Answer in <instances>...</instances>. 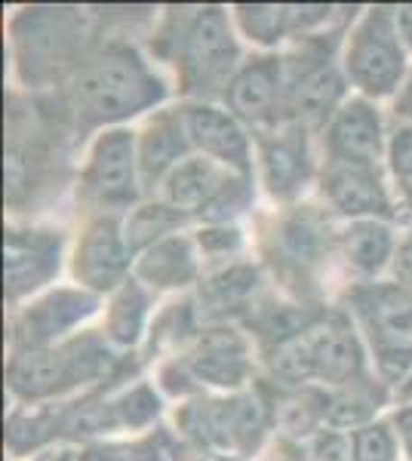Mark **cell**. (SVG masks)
<instances>
[{"label":"cell","instance_id":"1","mask_svg":"<svg viewBox=\"0 0 412 461\" xmlns=\"http://www.w3.org/2000/svg\"><path fill=\"white\" fill-rule=\"evenodd\" d=\"M71 99L80 121L99 126L151 108L163 99V86L133 50L108 47L80 65Z\"/></svg>","mask_w":412,"mask_h":461},{"label":"cell","instance_id":"2","mask_svg":"<svg viewBox=\"0 0 412 461\" xmlns=\"http://www.w3.org/2000/svg\"><path fill=\"white\" fill-rule=\"evenodd\" d=\"M172 59L182 71L185 89L191 93H213L228 86L237 62V43L228 32L222 10H197L188 22L176 28L172 37Z\"/></svg>","mask_w":412,"mask_h":461},{"label":"cell","instance_id":"3","mask_svg":"<svg viewBox=\"0 0 412 461\" xmlns=\"http://www.w3.org/2000/svg\"><path fill=\"white\" fill-rule=\"evenodd\" d=\"M274 373L287 382L326 378V382L351 384L363 373V354L354 332L335 320L320 330H305L298 339L280 345Z\"/></svg>","mask_w":412,"mask_h":461},{"label":"cell","instance_id":"4","mask_svg":"<svg viewBox=\"0 0 412 461\" xmlns=\"http://www.w3.org/2000/svg\"><path fill=\"white\" fill-rule=\"evenodd\" d=\"M111 366L108 348L96 339H80L59 351H22L10 363V388L19 397H50L89 378H99Z\"/></svg>","mask_w":412,"mask_h":461},{"label":"cell","instance_id":"5","mask_svg":"<svg viewBox=\"0 0 412 461\" xmlns=\"http://www.w3.org/2000/svg\"><path fill=\"white\" fill-rule=\"evenodd\" d=\"M344 68H348V77L370 95H388L400 84L403 50L394 25V13H366V19L357 25V32L348 41Z\"/></svg>","mask_w":412,"mask_h":461},{"label":"cell","instance_id":"6","mask_svg":"<svg viewBox=\"0 0 412 461\" xmlns=\"http://www.w3.org/2000/svg\"><path fill=\"white\" fill-rule=\"evenodd\" d=\"M167 200L179 212H206L209 219H228L250 203L246 182L222 176L213 160H185L167 178Z\"/></svg>","mask_w":412,"mask_h":461},{"label":"cell","instance_id":"7","mask_svg":"<svg viewBox=\"0 0 412 461\" xmlns=\"http://www.w3.org/2000/svg\"><path fill=\"white\" fill-rule=\"evenodd\" d=\"M84 194L99 206H121L136 197V167H133L130 132H105L96 142L84 176Z\"/></svg>","mask_w":412,"mask_h":461},{"label":"cell","instance_id":"8","mask_svg":"<svg viewBox=\"0 0 412 461\" xmlns=\"http://www.w3.org/2000/svg\"><path fill=\"white\" fill-rule=\"evenodd\" d=\"M62 237L52 230H10L6 234V295L10 302L43 286L59 271Z\"/></svg>","mask_w":412,"mask_h":461},{"label":"cell","instance_id":"9","mask_svg":"<svg viewBox=\"0 0 412 461\" xmlns=\"http://www.w3.org/2000/svg\"><path fill=\"white\" fill-rule=\"evenodd\" d=\"M283 95H287L283 65L277 59H256V62H250L246 68L234 74V80L224 89L228 108L250 123L271 121Z\"/></svg>","mask_w":412,"mask_h":461},{"label":"cell","instance_id":"10","mask_svg":"<svg viewBox=\"0 0 412 461\" xmlns=\"http://www.w3.org/2000/svg\"><path fill=\"white\" fill-rule=\"evenodd\" d=\"M326 148L335 163L376 167L381 154V123L376 108L366 102H348L329 123Z\"/></svg>","mask_w":412,"mask_h":461},{"label":"cell","instance_id":"11","mask_svg":"<svg viewBox=\"0 0 412 461\" xmlns=\"http://www.w3.org/2000/svg\"><path fill=\"white\" fill-rule=\"evenodd\" d=\"M93 308H96L93 295L62 289V293L50 295V299H43L41 304L28 308L25 314L19 317L16 345L25 348V351H41L47 341L62 336L65 330H71L74 323H80L84 317L93 314Z\"/></svg>","mask_w":412,"mask_h":461},{"label":"cell","instance_id":"12","mask_svg":"<svg viewBox=\"0 0 412 461\" xmlns=\"http://www.w3.org/2000/svg\"><path fill=\"white\" fill-rule=\"evenodd\" d=\"M324 191L339 212L348 215H391V200L376 167L363 163H329Z\"/></svg>","mask_w":412,"mask_h":461},{"label":"cell","instance_id":"13","mask_svg":"<svg viewBox=\"0 0 412 461\" xmlns=\"http://www.w3.org/2000/svg\"><path fill=\"white\" fill-rule=\"evenodd\" d=\"M185 132H188L191 145L204 148L206 154L219 158L222 163H231L237 169H246L250 160V148H246V136L237 126L231 114H224L219 108L209 105H191L182 114Z\"/></svg>","mask_w":412,"mask_h":461},{"label":"cell","instance_id":"14","mask_svg":"<svg viewBox=\"0 0 412 461\" xmlns=\"http://www.w3.org/2000/svg\"><path fill=\"white\" fill-rule=\"evenodd\" d=\"M78 277L93 289H111L121 284L126 271V243L117 234V225L111 219H102L89 225L78 247Z\"/></svg>","mask_w":412,"mask_h":461},{"label":"cell","instance_id":"15","mask_svg":"<svg viewBox=\"0 0 412 461\" xmlns=\"http://www.w3.org/2000/svg\"><path fill=\"white\" fill-rule=\"evenodd\" d=\"M354 302L376 339L388 345H407V339H412V289L370 286L357 293Z\"/></svg>","mask_w":412,"mask_h":461},{"label":"cell","instance_id":"16","mask_svg":"<svg viewBox=\"0 0 412 461\" xmlns=\"http://www.w3.org/2000/svg\"><path fill=\"white\" fill-rule=\"evenodd\" d=\"M342 95V77L335 68L324 59L305 65L289 77L283 105L289 108V114H296L298 121H324L326 114H333V105Z\"/></svg>","mask_w":412,"mask_h":461},{"label":"cell","instance_id":"17","mask_svg":"<svg viewBox=\"0 0 412 461\" xmlns=\"http://www.w3.org/2000/svg\"><path fill=\"white\" fill-rule=\"evenodd\" d=\"M191 373L204 378L209 384H222V388H234L250 373V360H246L243 339L231 330H213L200 339L197 351L188 360Z\"/></svg>","mask_w":412,"mask_h":461},{"label":"cell","instance_id":"18","mask_svg":"<svg viewBox=\"0 0 412 461\" xmlns=\"http://www.w3.org/2000/svg\"><path fill=\"white\" fill-rule=\"evenodd\" d=\"M261 160H265L268 188L274 194L292 197L308 182L311 160H308V145H305L302 130H289L274 139H265L261 142Z\"/></svg>","mask_w":412,"mask_h":461},{"label":"cell","instance_id":"19","mask_svg":"<svg viewBox=\"0 0 412 461\" xmlns=\"http://www.w3.org/2000/svg\"><path fill=\"white\" fill-rule=\"evenodd\" d=\"M243 32L259 43H277L329 16V6H237Z\"/></svg>","mask_w":412,"mask_h":461},{"label":"cell","instance_id":"20","mask_svg":"<svg viewBox=\"0 0 412 461\" xmlns=\"http://www.w3.org/2000/svg\"><path fill=\"white\" fill-rule=\"evenodd\" d=\"M139 274L148 284H154L160 289L191 284L194 274H197V265H194V252L188 247V240L169 237V240L154 243V247L148 249V256L142 258Z\"/></svg>","mask_w":412,"mask_h":461},{"label":"cell","instance_id":"21","mask_svg":"<svg viewBox=\"0 0 412 461\" xmlns=\"http://www.w3.org/2000/svg\"><path fill=\"white\" fill-rule=\"evenodd\" d=\"M188 142L191 139L185 132L182 117H160L157 123L148 126L145 139H142V160H139L145 182H151L163 169H169L172 163L182 158Z\"/></svg>","mask_w":412,"mask_h":461},{"label":"cell","instance_id":"22","mask_svg":"<svg viewBox=\"0 0 412 461\" xmlns=\"http://www.w3.org/2000/svg\"><path fill=\"white\" fill-rule=\"evenodd\" d=\"M391 230L376 221H357L344 234V256L361 274H376L391 256Z\"/></svg>","mask_w":412,"mask_h":461},{"label":"cell","instance_id":"23","mask_svg":"<svg viewBox=\"0 0 412 461\" xmlns=\"http://www.w3.org/2000/svg\"><path fill=\"white\" fill-rule=\"evenodd\" d=\"M324 230L308 215H296V219L280 225V252L287 256V262L296 265H311L320 256V243H324Z\"/></svg>","mask_w":412,"mask_h":461},{"label":"cell","instance_id":"24","mask_svg":"<svg viewBox=\"0 0 412 461\" xmlns=\"http://www.w3.org/2000/svg\"><path fill=\"white\" fill-rule=\"evenodd\" d=\"M142 320H145V295L139 293V286L126 284V289L114 299L108 317V336L117 345H133L142 330Z\"/></svg>","mask_w":412,"mask_h":461},{"label":"cell","instance_id":"25","mask_svg":"<svg viewBox=\"0 0 412 461\" xmlns=\"http://www.w3.org/2000/svg\"><path fill=\"white\" fill-rule=\"evenodd\" d=\"M256 289V274L250 267H231L206 284V302L213 308H234Z\"/></svg>","mask_w":412,"mask_h":461},{"label":"cell","instance_id":"26","mask_svg":"<svg viewBox=\"0 0 412 461\" xmlns=\"http://www.w3.org/2000/svg\"><path fill=\"white\" fill-rule=\"evenodd\" d=\"M179 221H182V212L172 210V206H145L130 221V247H139V243L151 240V237H160L163 230H169Z\"/></svg>","mask_w":412,"mask_h":461},{"label":"cell","instance_id":"27","mask_svg":"<svg viewBox=\"0 0 412 461\" xmlns=\"http://www.w3.org/2000/svg\"><path fill=\"white\" fill-rule=\"evenodd\" d=\"M351 461H394V437L388 425H366L357 430Z\"/></svg>","mask_w":412,"mask_h":461},{"label":"cell","instance_id":"28","mask_svg":"<svg viewBox=\"0 0 412 461\" xmlns=\"http://www.w3.org/2000/svg\"><path fill=\"white\" fill-rule=\"evenodd\" d=\"M80 461H163L160 452L154 449V443H139V446H93L87 449Z\"/></svg>","mask_w":412,"mask_h":461},{"label":"cell","instance_id":"29","mask_svg":"<svg viewBox=\"0 0 412 461\" xmlns=\"http://www.w3.org/2000/svg\"><path fill=\"white\" fill-rule=\"evenodd\" d=\"M391 160H394V176L400 182L403 194L412 200V126L394 132V145H391Z\"/></svg>","mask_w":412,"mask_h":461},{"label":"cell","instance_id":"30","mask_svg":"<svg viewBox=\"0 0 412 461\" xmlns=\"http://www.w3.org/2000/svg\"><path fill=\"white\" fill-rule=\"evenodd\" d=\"M314 456H317V461H344V446L339 437H320Z\"/></svg>","mask_w":412,"mask_h":461},{"label":"cell","instance_id":"31","mask_svg":"<svg viewBox=\"0 0 412 461\" xmlns=\"http://www.w3.org/2000/svg\"><path fill=\"white\" fill-rule=\"evenodd\" d=\"M394 25H397L400 41L412 43V6H397V10H394Z\"/></svg>","mask_w":412,"mask_h":461},{"label":"cell","instance_id":"32","mask_svg":"<svg viewBox=\"0 0 412 461\" xmlns=\"http://www.w3.org/2000/svg\"><path fill=\"white\" fill-rule=\"evenodd\" d=\"M397 274L407 280V286H412V237L400 247V258H397Z\"/></svg>","mask_w":412,"mask_h":461},{"label":"cell","instance_id":"33","mask_svg":"<svg viewBox=\"0 0 412 461\" xmlns=\"http://www.w3.org/2000/svg\"><path fill=\"white\" fill-rule=\"evenodd\" d=\"M397 428H400V437H403V443H407V452L412 456V406L403 409V412H397Z\"/></svg>","mask_w":412,"mask_h":461},{"label":"cell","instance_id":"34","mask_svg":"<svg viewBox=\"0 0 412 461\" xmlns=\"http://www.w3.org/2000/svg\"><path fill=\"white\" fill-rule=\"evenodd\" d=\"M397 111H400V114H407V117H412V80H409L407 93L400 95V102H397Z\"/></svg>","mask_w":412,"mask_h":461},{"label":"cell","instance_id":"35","mask_svg":"<svg viewBox=\"0 0 412 461\" xmlns=\"http://www.w3.org/2000/svg\"><path fill=\"white\" fill-rule=\"evenodd\" d=\"M37 461H74L71 452H47V456H41Z\"/></svg>","mask_w":412,"mask_h":461},{"label":"cell","instance_id":"36","mask_svg":"<svg viewBox=\"0 0 412 461\" xmlns=\"http://www.w3.org/2000/svg\"><path fill=\"white\" fill-rule=\"evenodd\" d=\"M403 397H409V400H412V378H409L407 384H403Z\"/></svg>","mask_w":412,"mask_h":461}]
</instances>
